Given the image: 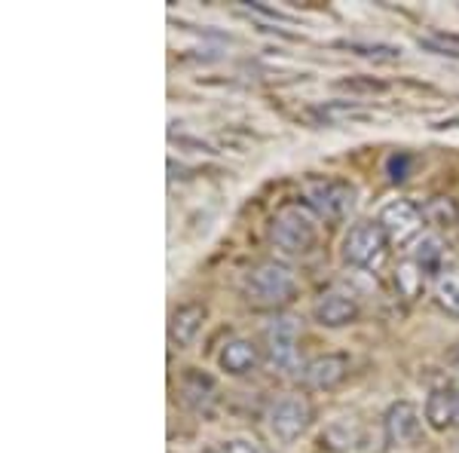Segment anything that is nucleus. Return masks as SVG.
I'll list each match as a JSON object with an SVG mask.
<instances>
[{
  "instance_id": "obj_1",
  "label": "nucleus",
  "mask_w": 459,
  "mask_h": 453,
  "mask_svg": "<svg viewBox=\"0 0 459 453\" xmlns=\"http://www.w3.org/2000/svg\"><path fill=\"white\" fill-rule=\"evenodd\" d=\"M270 240L282 255H309L318 242V221L307 205H285L276 212L270 227Z\"/></svg>"
},
{
  "instance_id": "obj_2",
  "label": "nucleus",
  "mask_w": 459,
  "mask_h": 453,
  "mask_svg": "<svg viewBox=\"0 0 459 453\" xmlns=\"http://www.w3.org/2000/svg\"><path fill=\"white\" fill-rule=\"evenodd\" d=\"M294 288H298V276L282 261H264L251 266L242 279V294L255 307H279L294 294Z\"/></svg>"
},
{
  "instance_id": "obj_3",
  "label": "nucleus",
  "mask_w": 459,
  "mask_h": 453,
  "mask_svg": "<svg viewBox=\"0 0 459 453\" xmlns=\"http://www.w3.org/2000/svg\"><path fill=\"white\" fill-rule=\"evenodd\" d=\"M303 196H307L309 209L325 221H343L350 218L355 209V199L359 193L350 181H340V178H309L303 184Z\"/></svg>"
},
{
  "instance_id": "obj_4",
  "label": "nucleus",
  "mask_w": 459,
  "mask_h": 453,
  "mask_svg": "<svg viewBox=\"0 0 459 453\" xmlns=\"http://www.w3.org/2000/svg\"><path fill=\"white\" fill-rule=\"evenodd\" d=\"M386 245L389 236L383 233V227L377 221H359L346 230L343 236V261L355 266V270H377L386 261Z\"/></svg>"
},
{
  "instance_id": "obj_5",
  "label": "nucleus",
  "mask_w": 459,
  "mask_h": 453,
  "mask_svg": "<svg viewBox=\"0 0 459 453\" xmlns=\"http://www.w3.org/2000/svg\"><path fill=\"white\" fill-rule=\"evenodd\" d=\"M309 420H313V407L303 396H282L273 401L270 414H266V423H270V432L276 441L291 444L309 429Z\"/></svg>"
},
{
  "instance_id": "obj_6",
  "label": "nucleus",
  "mask_w": 459,
  "mask_h": 453,
  "mask_svg": "<svg viewBox=\"0 0 459 453\" xmlns=\"http://www.w3.org/2000/svg\"><path fill=\"white\" fill-rule=\"evenodd\" d=\"M383 435H386V444L392 450L417 448L420 438H423V414L411 401H395L383 417Z\"/></svg>"
},
{
  "instance_id": "obj_7",
  "label": "nucleus",
  "mask_w": 459,
  "mask_h": 453,
  "mask_svg": "<svg viewBox=\"0 0 459 453\" xmlns=\"http://www.w3.org/2000/svg\"><path fill=\"white\" fill-rule=\"evenodd\" d=\"M264 346L273 368L291 370L298 365V322L291 316L270 318L264 328Z\"/></svg>"
},
{
  "instance_id": "obj_8",
  "label": "nucleus",
  "mask_w": 459,
  "mask_h": 453,
  "mask_svg": "<svg viewBox=\"0 0 459 453\" xmlns=\"http://www.w3.org/2000/svg\"><path fill=\"white\" fill-rule=\"evenodd\" d=\"M377 224L383 227V233L392 242H411L420 233V227H423V212L413 203H407V199H392V203L380 209Z\"/></svg>"
},
{
  "instance_id": "obj_9",
  "label": "nucleus",
  "mask_w": 459,
  "mask_h": 453,
  "mask_svg": "<svg viewBox=\"0 0 459 453\" xmlns=\"http://www.w3.org/2000/svg\"><path fill=\"white\" fill-rule=\"evenodd\" d=\"M426 423L435 432H454L459 429V386H435L426 398Z\"/></svg>"
},
{
  "instance_id": "obj_10",
  "label": "nucleus",
  "mask_w": 459,
  "mask_h": 453,
  "mask_svg": "<svg viewBox=\"0 0 459 453\" xmlns=\"http://www.w3.org/2000/svg\"><path fill=\"white\" fill-rule=\"evenodd\" d=\"M313 318L322 328H343L359 318V301L346 292H325L313 303Z\"/></svg>"
},
{
  "instance_id": "obj_11",
  "label": "nucleus",
  "mask_w": 459,
  "mask_h": 453,
  "mask_svg": "<svg viewBox=\"0 0 459 453\" xmlns=\"http://www.w3.org/2000/svg\"><path fill=\"white\" fill-rule=\"evenodd\" d=\"M346 380V359L343 355H318L303 368V383L309 389H334Z\"/></svg>"
},
{
  "instance_id": "obj_12",
  "label": "nucleus",
  "mask_w": 459,
  "mask_h": 453,
  "mask_svg": "<svg viewBox=\"0 0 459 453\" xmlns=\"http://www.w3.org/2000/svg\"><path fill=\"white\" fill-rule=\"evenodd\" d=\"M205 322V307L203 303H184L172 313V322H169V337H172L175 346H190L199 337Z\"/></svg>"
},
{
  "instance_id": "obj_13",
  "label": "nucleus",
  "mask_w": 459,
  "mask_h": 453,
  "mask_svg": "<svg viewBox=\"0 0 459 453\" xmlns=\"http://www.w3.org/2000/svg\"><path fill=\"white\" fill-rule=\"evenodd\" d=\"M218 362H221V368H224L227 374L242 377V374H251V370L257 368L261 355H257V346L251 344V340H246V337H233V340H227L224 349H221Z\"/></svg>"
},
{
  "instance_id": "obj_14",
  "label": "nucleus",
  "mask_w": 459,
  "mask_h": 453,
  "mask_svg": "<svg viewBox=\"0 0 459 453\" xmlns=\"http://www.w3.org/2000/svg\"><path fill=\"white\" fill-rule=\"evenodd\" d=\"M435 301L444 313L459 318V270H447L435 279Z\"/></svg>"
},
{
  "instance_id": "obj_15",
  "label": "nucleus",
  "mask_w": 459,
  "mask_h": 453,
  "mask_svg": "<svg viewBox=\"0 0 459 453\" xmlns=\"http://www.w3.org/2000/svg\"><path fill=\"white\" fill-rule=\"evenodd\" d=\"M212 392H214V383L209 380V377L196 374V370H190V374L181 380V396L190 407H196V411H203V407L209 405Z\"/></svg>"
},
{
  "instance_id": "obj_16",
  "label": "nucleus",
  "mask_w": 459,
  "mask_h": 453,
  "mask_svg": "<svg viewBox=\"0 0 459 453\" xmlns=\"http://www.w3.org/2000/svg\"><path fill=\"white\" fill-rule=\"evenodd\" d=\"M441 257H444V242L438 236H423L413 248V264L420 266L423 273H435L441 266Z\"/></svg>"
},
{
  "instance_id": "obj_17",
  "label": "nucleus",
  "mask_w": 459,
  "mask_h": 453,
  "mask_svg": "<svg viewBox=\"0 0 459 453\" xmlns=\"http://www.w3.org/2000/svg\"><path fill=\"white\" fill-rule=\"evenodd\" d=\"M420 47L429 49V53H435V56H450V58H459V34L432 31V34L420 37Z\"/></svg>"
},
{
  "instance_id": "obj_18",
  "label": "nucleus",
  "mask_w": 459,
  "mask_h": 453,
  "mask_svg": "<svg viewBox=\"0 0 459 453\" xmlns=\"http://www.w3.org/2000/svg\"><path fill=\"white\" fill-rule=\"evenodd\" d=\"M318 117H322L325 123H343V120H365V110H361L359 105H346V101H337V105H325L316 110Z\"/></svg>"
},
{
  "instance_id": "obj_19",
  "label": "nucleus",
  "mask_w": 459,
  "mask_h": 453,
  "mask_svg": "<svg viewBox=\"0 0 459 453\" xmlns=\"http://www.w3.org/2000/svg\"><path fill=\"white\" fill-rule=\"evenodd\" d=\"M346 49H355L365 58H398L402 47H389V43H343Z\"/></svg>"
},
{
  "instance_id": "obj_20",
  "label": "nucleus",
  "mask_w": 459,
  "mask_h": 453,
  "mask_svg": "<svg viewBox=\"0 0 459 453\" xmlns=\"http://www.w3.org/2000/svg\"><path fill=\"white\" fill-rule=\"evenodd\" d=\"M426 214H429V218H432L438 227H454V224H456V205H454V203H447V199H435V203L426 209Z\"/></svg>"
},
{
  "instance_id": "obj_21",
  "label": "nucleus",
  "mask_w": 459,
  "mask_h": 453,
  "mask_svg": "<svg viewBox=\"0 0 459 453\" xmlns=\"http://www.w3.org/2000/svg\"><path fill=\"white\" fill-rule=\"evenodd\" d=\"M398 285H402V292L407 294V297H413L417 294V288H420V282H423V270H420L417 264H404L402 270H398Z\"/></svg>"
},
{
  "instance_id": "obj_22",
  "label": "nucleus",
  "mask_w": 459,
  "mask_h": 453,
  "mask_svg": "<svg viewBox=\"0 0 459 453\" xmlns=\"http://www.w3.org/2000/svg\"><path fill=\"white\" fill-rule=\"evenodd\" d=\"M221 450H224V453H266L261 444L255 441V438H242V435L227 438V441L221 444Z\"/></svg>"
},
{
  "instance_id": "obj_23",
  "label": "nucleus",
  "mask_w": 459,
  "mask_h": 453,
  "mask_svg": "<svg viewBox=\"0 0 459 453\" xmlns=\"http://www.w3.org/2000/svg\"><path fill=\"white\" fill-rule=\"evenodd\" d=\"M407 166H411V157H407V153H392L389 162H386L392 181H402V178H407Z\"/></svg>"
},
{
  "instance_id": "obj_24",
  "label": "nucleus",
  "mask_w": 459,
  "mask_h": 453,
  "mask_svg": "<svg viewBox=\"0 0 459 453\" xmlns=\"http://www.w3.org/2000/svg\"><path fill=\"white\" fill-rule=\"evenodd\" d=\"M450 362H454V368L459 370V346L454 349V355H450Z\"/></svg>"
},
{
  "instance_id": "obj_25",
  "label": "nucleus",
  "mask_w": 459,
  "mask_h": 453,
  "mask_svg": "<svg viewBox=\"0 0 459 453\" xmlns=\"http://www.w3.org/2000/svg\"><path fill=\"white\" fill-rule=\"evenodd\" d=\"M203 453H224V450H221V448H209V450H203Z\"/></svg>"
},
{
  "instance_id": "obj_26",
  "label": "nucleus",
  "mask_w": 459,
  "mask_h": 453,
  "mask_svg": "<svg viewBox=\"0 0 459 453\" xmlns=\"http://www.w3.org/2000/svg\"><path fill=\"white\" fill-rule=\"evenodd\" d=\"M456 453H459V450H456Z\"/></svg>"
}]
</instances>
